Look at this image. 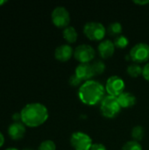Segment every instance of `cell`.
I'll return each instance as SVG.
<instances>
[{"label": "cell", "instance_id": "1", "mask_svg": "<svg viewBox=\"0 0 149 150\" xmlns=\"http://www.w3.org/2000/svg\"><path fill=\"white\" fill-rule=\"evenodd\" d=\"M21 122L29 127H37L44 124L48 119L47 108L40 103L25 105L20 112Z\"/></svg>", "mask_w": 149, "mask_h": 150}, {"label": "cell", "instance_id": "2", "mask_svg": "<svg viewBox=\"0 0 149 150\" xmlns=\"http://www.w3.org/2000/svg\"><path fill=\"white\" fill-rule=\"evenodd\" d=\"M105 88L102 83L96 80H89L84 82L78 91L80 100L87 105H96L101 103L105 96Z\"/></svg>", "mask_w": 149, "mask_h": 150}, {"label": "cell", "instance_id": "3", "mask_svg": "<svg viewBox=\"0 0 149 150\" xmlns=\"http://www.w3.org/2000/svg\"><path fill=\"white\" fill-rule=\"evenodd\" d=\"M100 110L105 118L112 119L115 118L121 111V106L116 97L107 95L105 96L100 103Z\"/></svg>", "mask_w": 149, "mask_h": 150}, {"label": "cell", "instance_id": "4", "mask_svg": "<svg viewBox=\"0 0 149 150\" xmlns=\"http://www.w3.org/2000/svg\"><path fill=\"white\" fill-rule=\"evenodd\" d=\"M83 33L91 40H101L105 38L106 28L102 23L97 21L87 22L83 26Z\"/></svg>", "mask_w": 149, "mask_h": 150}, {"label": "cell", "instance_id": "5", "mask_svg": "<svg viewBox=\"0 0 149 150\" xmlns=\"http://www.w3.org/2000/svg\"><path fill=\"white\" fill-rule=\"evenodd\" d=\"M70 144L75 150H90L93 143L90 135L78 131L71 135Z\"/></svg>", "mask_w": 149, "mask_h": 150}, {"label": "cell", "instance_id": "6", "mask_svg": "<svg viewBox=\"0 0 149 150\" xmlns=\"http://www.w3.org/2000/svg\"><path fill=\"white\" fill-rule=\"evenodd\" d=\"M52 22L59 28H66L70 23V15L68 11L63 6L55 7L51 14Z\"/></svg>", "mask_w": 149, "mask_h": 150}, {"label": "cell", "instance_id": "7", "mask_svg": "<svg viewBox=\"0 0 149 150\" xmlns=\"http://www.w3.org/2000/svg\"><path fill=\"white\" fill-rule=\"evenodd\" d=\"M129 56L135 63L146 62L149 59V45L144 42L137 43L130 50Z\"/></svg>", "mask_w": 149, "mask_h": 150}, {"label": "cell", "instance_id": "8", "mask_svg": "<svg viewBox=\"0 0 149 150\" xmlns=\"http://www.w3.org/2000/svg\"><path fill=\"white\" fill-rule=\"evenodd\" d=\"M126 84L125 81L119 76H112L106 81L105 91L111 96L118 98L124 92Z\"/></svg>", "mask_w": 149, "mask_h": 150}, {"label": "cell", "instance_id": "9", "mask_svg": "<svg viewBox=\"0 0 149 150\" xmlns=\"http://www.w3.org/2000/svg\"><path fill=\"white\" fill-rule=\"evenodd\" d=\"M95 49L87 44L79 45L74 51V57L80 63H89L95 57Z\"/></svg>", "mask_w": 149, "mask_h": 150}, {"label": "cell", "instance_id": "10", "mask_svg": "<svg viewBox=\"0 0 149 150\" xmlns=\"http://www.w3.org/2000/svg\"><path fill=\"white\" fill-rule=\"evenodd\" d=\"M75 75L81 79L83 83L89 80H91L92 76H94V73L92 70L91 64L89 63H80L76 66L75 70Z\"/></svg>", "mask_w": 149, "mask_h": 150}, {"label": "cell", "instance_id": "11", "mask_svg": "<svg viewBox=\"0 0 149 150\" xmlns=\"http://www.w3.org/2000/svg\"><path fill=\"white\" fill-rule=\"evenodd\" d=\"M97 50L99 55L103 59H108L113 55L115 52V45L111 40H105L98 44Z\"/></svg>", "mask_w": 149, "mask_h": 150}, {"label": "cell", "instance_id": "12", "mask_svg": "<svg viewBox=\"0 0 149 150\" xmlns=\"http://www.w3.org/2000/svg\"><path fill=\"white\" fill-rule=\"evenodd\" d=\"M74 54L73 48L68 44H63L55 48L54 51V57L56 60L60 62H67L68 61L72 55Z\"/></svg>", "mask_w": 149, "mask_h": 150}, {"label": "cell", "instance_id": "13", "mask_svg": "<svg viewBox=\"0 0 149 150\" xmlns=\"http://www.w3.org/2000/svg\"><path fill=\"white\" fill-rule=\"evenodd\" d=\"M25 134V127L22 122H14L8 127V134L13 141L21 140Z\"/></svg>", "mask_w": 149, "mask_h": 150}, {"label": "cell", "instance_id": "14", "mask_svg": "<svg viewBox=\"0 0 149 150\" xmlns=\"http://www.w3.org/2000/svg\"><path fill=\"white\" fill-rule=\"evenodd\" d=\"M117 98L121 108H130L136 104V97L128 91H124Z\"/></svg>", "mask_w": 149, "mask_h": 150}, {"label": "cell", "instance_id": "15", "mask_svg": "<svg viewBox=\"0 0 149 150\" xmlns=\"http://www.w3.org/2000/svg\"><path fill=\"white\" fill-rule=\"evenodd\" d=\"M63 38L68 43H75L77 40L78 33L74 26H68L63 30Z\"/></svg>", "mask_w": 149, "mask_h": 150}, {"label": "cell", "instance_id": "16", "mask_svg": "<svg viewBox=\"0 0 149 150\" xmlns=\"http://www.w3.org/2000/svg\"><path fill=\"white\" fill-rule=\"evenodd\" d=\"M142 71H143V68L139 63H132L126 68L127 74L133 78L139 77L141 75H142Z\"/></svg>", "mask_w": 149, "mask_h": 150}, {"label": "cell", "instance_id": "17", "mask_svg": "<svg viewBox=\"0 0 149 150\" xmlns=\"http://www.w3.org/2000/svg\"><path fill=\"white\" fill-rule=\"evenodd\" d=\"M122 30H123L122 29V25L119 22H113V23L109 25V26L107 27L106 32L108 33V34L110 36L117 37V36L121 34Z\"/></svg>", "mask_w": 149, "mask_h": 150}, {"label": "cell", "instance_id": "18", "mask_svg": "<svg viewBox=\"0 0 149 150\" xmlns=\"http://www.w3.org/2000/svg\"><path fill=\"white\" fill-rule=\"evenodd\" d=\"M131 135H132L133 141H136L138 142L140 141H141L144 138V135H145V130H144L143 127H141V126H136V127H134L132 129Z\"/></svg>", "mask_w": 149, "mask_h": 150}, {"label": "cell", "instance_id": "19", "mask_svg": "<svg viewBox=\"0 0 149 150\" xmlns=\"http://www.w3.org/2000/svg\"><path fill=\"white\" fill-rule=\"evenodd\" d=\"M113 43L115 45V47H118V48H125V47H126L128 46L129 40L125 35L120 34V35L115 37V40H114Z\"/></svg>", "mask_w": 149, "mask_h": 150}, {"label": "cell", "instance_id": "20", "mask_svg": "<svg viewBox=\"0 0 149 150\" xmlns=\"http://www.w3.org/2000/svg\"><path fill=\"white\" fill-rule=\"evenodd\" d=\"M91 67H92V70H93V73L94 75H101L104 73L105 69V64L103 61H100V60H97V61H95L92 64H91Z\"/></svg>", "mask_w": 149, "mask_h": 150}, {"label": "cell", "instance_id": "21", "mask_svg": "<svg viewBox=\"0 0 149 150\" xmlns=\"http://www.w3.org/2000/svg\"><path fill=\"white\" fill-rule=\"evenodd\" d=\"M121 150H143L142 146L140 142L136 141H130L124 144Z\"/></svg>", "mask_w": 149, "mask_h": 150}, {"label": "cell", "instance_id": "22", "mask_svg": "<svg viewBox=\"0 0 149 150\" xmlns=\"http://www.w3.org/2000/svg\"><path fill=\"white\" fill-rule=\"evenodd\" d=\"M38 150H56V145L53 141L46 140L40 144Z\"/></svg>", "mask_w": 149, "mask_h": 150}, {"label": "cell", "instance_id": "23", "mask_svg": "<svg viewBox=\"0 0 149 150\" xmlns=\"http://www.w3.org/2000/svg\"><path fill=\"white\" fill-rule=\"evenodd\" d=\"M68 83H69L71 86H74V87H77V86L80 87V86L83 83V82L81 79H79V78L74 74V75L70 76V77H69V79H68Z\"/></svg>", "mask_w": 149, "mask_h": 150}, {"label": "cell", "instance_id": "24", "mask_svg": "<svg viewBox=\"0 0 149 150\" xmlns=\"http://www.w3.org/2000/svg\"><path fill=\"white\" fill-rule=\"evenodd\" d=\"M142 76L143 77L149 82V62L147 63L144 67H143V71H142Z\"/></svg>", "mask_w": 149, "mask_h": 150}, {"label": "cell", "instance_id": "25", "mask_svg": "<svg viewBox=\"0 0 149 150\" xmlns=\"http://www.w3.org/2000/svg\"><path fill=\"white\" fill-rule=\"evenodd\" d=\"M90 150H107L105 146L101 143H94L92 144L91 148Z\"/></svg>", "mask_w": 149, "mask_h": 150}, {"label": "cell", "instance_id": "26", "mask_svg": "<svg viewBox=\"0 0 149 150\" xmlns=\"http://www.w3.org/2000/svg\"><path fill=\"white\" fill-rule=\"evenodd\" d=\"M11 118L15 122H20L21 121V114H20V112H15L11 116Z\"/></svg>", "mask_w": 149, "mask_h": 150}, {"label": "cell", "instance_id": "27", "mask_svg": "<svg viewBox=\"0 0 149 150\" xmlns=\"http://www.w3.org/2000/svg\"><path fill=\"white\" fill-rule=\"evenodd\" d=\"M134 4H141V5H144V4H149V0H146V1H140V0H134L133 1Z\"/></svg>", "mask_w": 149, "mask_h": 150}, {"label": "cell", "instance_id": "28", "mask_svg": "<svg viewBox=\"0 0 149 150\" xmlns=\"http://www.w3.org/2000/svg\"><path fill=\"white\" fill-rule=\"evenodd\" d=\"M4 137L3 134L0 132V148L4 145Z\"/></svg>", "mask_w": 149, "mask_h": 150}, {"label": "cell", "instance_id": "29", "mask_svg": "<svg viewBox=\"0 0 149 150\" xmlns=\"http://www.w3.org/2000/svg\"><path fill=\"white\" fill-rule=\"evenodd\" d=\"M5 150H18V149H15V148H8V149H6Z\"/></svg>", "mask_w": 149, "mask_h": 150}, {"label": "cell", "instance_id": "30", "mask_svg": "<svg viewBox=\"0 0 149 150\" xmlns=\"http://www.w3.org/2000/svg\"><path fill=\"white\" fill-rule=\"evenodd\" d=\"M5 3V1H0V4H4Z\"/></svg>", "mask_w": 149, "mask_h": 150}, {"label": "cell", "instance_id": "31", "mask_svg": "<svg viewBox=\"0 0 149 150\" xmlns=\"http://www.w3.org/2000/svg\"><path fill=\"white\" fill-rule=\"evenodd\" d=\"M23 150H33V149H24Z\"/></svg>", "mask_w": 149, "mask_h": 150}]
</instances>
